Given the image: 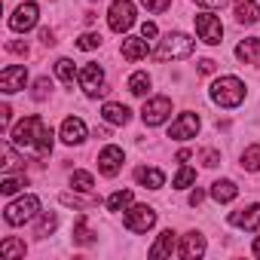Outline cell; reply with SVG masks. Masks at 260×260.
Segmentation results:
<instances>
[{
    "mask_svg": "<svg viewBox=\"0 0 260 260\" xmlns=\"http://www.w3.org/2000/svg\"><path fill=\"white\" fill-rule=\"evenodd\" d=\"M10 141L22 150H37V153H49L52 150V128L40 119V116H25L19 125L10 128Z\"/></svg>",
    "mask_w": 260,
    "mask_h": 260,
    "instance_id": "cell-1",
    "label": "cell"
},
{
    "mask_svg": "<svg viewBox=\"0 0 260 260\" xmlns=\"http://www.w3.org/2000/svg\"><path fill=\"white\" fill-rule=\"evenodd\" d=\"M193 49H196L193 37H187V34H181V31H172V34H166V37L159 40V46L153 49V58H156V61L190 58V55H193Z\"/></svg>",
    "mask_w": 260,
    "mask_h": 260,
    "instance_id": "cell-2",
    "label": "cell"
},
{
    "mask_svg": "<svg viewBox=\"0 0 260 260\" xmlns=\"http://www.w3.org/2000/svg\"><path fill=\"white\" fill-rule=\"evenodd\" d=\"M211 101L220 107H239L245 101V83L239 77H217L211 83Z\"/></svg>",
    "mask_w": 260,
    "mask_h": 260,
    "instance_id": "cell-3",
    "label": "cell"
},
{
    "mask_svg": "<svg viewBox=\"0 0 260 260\" xmlns=\"http://www.w3.org/2000/svg\"><path fill=\"white\" fill-rule=\"evenodd\" d=\"M37 214H40V199H37L34 193H25V196H19L16 202H10V205L4 208V220H7L10 226H22V223L34 220Z\"/></svg>",
    "mask_w": 260,
    "mask_h": 260,
    "instance_id": "cell-4",
    "label": "cell"
},
{
    "mask_svg": "<svg viewBox=\"0 0 260 260\" xmlns=\"http://www.w3.org/2000/svg\"><path fill=\"white\" fill-rule=\"evenodd\" d=\"M107 25L116 34H125L128 28H132L135 25V4L132 0H113L110 10H107Z\"/></svg>",
    "mask_w": 260,
    "mask_h": 260,
    "instance_id": "cell-5",
    "label": "cell"
},
{
    "mask_svg": "<svg viewBox=\"0 0 260 260\" xmlns=\"http://www.w3.org/2000/svg\"><path fill=\"white\" fill-rule=\"evenodd\" d=\"M122 223H125V230H132V233H147L156 223V211L150 205H128L122 211Z\"/></svg>",
    "mask_w": 260,
    "mask_h": 260,
    "instance_id": "cell-6",
    "label": "cell"
},
{
    "mask_svg": "<svg viewBox=\"0 0 260 260\" xmlns=\"http://www.w3.org/2000/svg\"><path fill=\"white\" fill-rule=\"evenodd\" d=\"M196 34H199L202 43L217 46L223 40V25H220V19L214 13H196Z\"/></svg>",
    "mask_w": 260,
    "mask_h": 260,
    "instance_id": "cell-7",
    "label": "cell"
},
{
    "mask_svg": "<svg viewBox=\"0 0 260 260\" xmlns=\"http://www.w3.org/2000/svg\"><path fill=\"white\" fill-rule=\"evenodd\" d=\"M169 113H172V98H166V95H153V98H147L144 107H141L144 125H162V122L169 119Z\"/></svg>",
    "mask_w": 260,
    "mask_h": 260,
    "instance_id": "cell-8",
    "label": "cell"
},
{
    "mask_svg": "<svg viewBox=\"0 0 260 260\" xmlns=\"http://www.w3.org/2000/svg\"><path fill=\"white\" fill-rule=\"evenodd\" d=\"M199 113H181L175 122H172V128H169V138L172 141H190V138H196V132H199Z\"/></svg>",
    "mask_w": 260,
    "mask_h": 260,
    "instance_id": "cell-9",
    "label": "cell"
},
{
    "mask_svg": "<svg viewBox=\"0 0 260 260\" xmlns=\"http://www.w3.org/2000/svg\"><path fill=\"white\" fill-rule=\"evenodd\" d=\"M80 86H83V92H86L89 98H95V95H104L107 89H104V71H101V64L89 61V64L80 71Z\"/></svg>",
    "mask_w": 260,
    "mask_h": 260,
    "instance_id": "cell-10",
    "label": "cell"
},
{
    "mask_svg": "<svg viewBox=\"0 0 260 260\" xmlns=\"http://www.w3.org/2000/svg\"><path fill=\"white\" fill-rule=\"evenodd\" d=\"M25 83H28V68H25V64H10V68L0 71V89H4L7 95L22 92Z\"/></svg>",
    "mask_w": 260,
    "mask_h": 260,
    "instance_id": "cell-11",
    "label": "cell"
},
{
    "mask_svg": "<svg viewBox=\"0 0 260 260\" xmlns=\"http://www.w3.org/2000/svg\"><path fill=\"white\" fill-rule=\"evenodd\" d=\"M37 16H40L37 4H22V7H16V13L10 16V28L19 31V34H25V31H31V28L37 25Z\"/></svg>",
    "mask_w": 260,
    "mask_h": 260,
    "instance_id": "cell-12",
    "label": "cell"
},
{
    "mask_svg": "<svg viewBox=\"0 0 260 260\" xmlns=\"http://www.w3.org/2000/svg\"><path fill=\"white\" fill-rule=\"evenodd\" d=\"M119 169H122V150H119L116 144H107V147L98 153V172H101L104 178H113Z\"/></svg>",
    "mask_w": 260,
    "mask_h": 260,
    "instance_id": "cell-13",
    "label": "cell"
},
{
    "mask_svg": "<svg viewBox=\"0 0 260 260\" xmlns=\"http://www.w3.org/2000/svg\"><path fill=\"white\" fill-rule=\"evenodd\" d=\"M61 141L71 144V147L86 141V122H83L80 116H68V119L61 122Z\"/></svg>",
    "mask_w": 260,
    "mask_h": 260,
    "instance_id": "cell-14",
    "label": "cell"
},
{
    "mask_svg": "<svg viewBox=\"0 0 260 260\" xmlns=\"http://www.w3.org/2000/svg\"><path fill=\"white\" fill-rule=\"evenodd\" d=\"M178 254L184 257V260H196V257H202L205 254V236L202 233H187L184 239H181V248H178Z\"/></svg>",
    "mask_w": 260,
    "mask_h": 260,
    "instance_id": "cell-15",
    "label": "cell"
},
{
    "mask_svg": "<svg viewBox=\"0 0 260 260\" xmlns=\"http://www.w3.org/2000/svg\"><path fill=\"white\" fill-rule=\"evenodd\" d=\"M230 223L233 226H239V230H257L260 226V202L257 205H248V208H242V211H233L230 214Z\"/></svg>",
    "mask_w": 260,
    "mask_h": 260,
    "instance_id": "cell-16",
    "label": "cell"
},
{
    "mask_svg": "<svg viewBox=\"0 0 260 260\" xmlns=\"http://www.w3.org/2000/svg\"><path fill=\"white\" fill-rule=\"evenodd\" d=\"M147 40L144 37H125L122 40V58L125 61H141V58H147Z\"/></svg>",
    "mask_w": 260,
    "mask_h": 260,
    "instance_id": "cell-17",
    "label": "cell"
},
{
    "mask_svg": "<svg viewBox=\"0 0 260 260\" xmlns=\"http://www.w3.org/2000/svg\"><path fill=\"white\" fill-rule=\"evenodd\" d=\"M101 116L110 122V125H125L128 119H132V110H128L125 104H116V101H107L101 107Z\"/></svg>",
    "mask_w": 260,
    "mask_h": 260,
    "instance_id": "cell-18",
    "label": "cell"
},
{
    "mask_svg": "<svg viewBox=\"0 0 260 260\" xmlns=\"http://www.w3.org/2000/svg\"><path fill=\"white\" fill-rule=\"evenodd\" d=\"M175 251H178V239H175V233H172V230H162L159 239H156L153 248H150V257H172Z\"/></svg>",
    "mask_w": 260,
    "mask_h": 260,
    "instance_id": "cell-19",
    "label": "cell"
},
{
    "mask_svg": "<svg viewBox=\"0 0 260 260\" xmlns=\"http://www.w3.org/2000/svg\"><path fill=\"white\" fill-rule=\"evenodd\" d=\"M236 22L239 25H254L260 22V7L254 4V0H236Z\"/></svg>",
    "mask_w": 260,
    "mask_h": 260,
    "instance_id": "cell-20",
    "label": "cell"
},
{
    "mask_svg": "<svg viewBox=\"0 0 260 260\" xmlns=\"http://www.w3.org/2000/svg\"><path fill=\"white\" fill-rule=\"evenodd\" d=\"M236 58L245 64H257L260 61V37H248L236 46Z\"/></svg>",
    "mask_w": 260,
    "mask_h": 260,
    "instance_id": "cell-21",
    "label": "cell"
},
{
    "mask_svg": "<svg viewBox=\"0 0 260 260\" xmlns=\"http://www.w3.org/2000/svg\"><path fill=\"white\" fill-rule=\"evenodd\" d=\"M135 181H138L141 187H147V190H159V187L166 184V175H162L159 169H147V166H141V169H135Z\"/></svg>",
    "mask_w": 260,
    "mask_h": 260,
    "instance_id": "cell-22",
    "label": "cell"
},
{
    "mask_svg": "<svg viewBox=\"0 0 260 260\" xmlns=\"http://www.w3.org/2000/svg\"><path fill=\"white\" fill-rule=\"evenodd\" d=\"M211 196H214L217 202H233V199L239 196V187H236L230 178H223V181H214V184H211Z\"/></svg>",
    "mask_w": 260,
    "mask_h": 260,
    "instance_id": "cell-23",
    "label": "cell"
},
{
    "mask_svg": "<svg viewBox=\"0 0 260 260\" xmlns=\"http://www.w3.org/2000/svg\"><path fill=\"white\" fill-rule=\"evenodd\" d=\"M150 74L147 71H135L132 77H128V92H132V95H147L150 92Z\"/></svg>",
    "mask_w": 260,
    "mask_h": 260,
    "instance_id": "cell-24",
    "label": "cell"
},
{
    "mask_svg": "<svg viewBox=\"0 0 260 260\" xmlns=\"http://www.w3.org/2000/svg\"><path fill=\"white\" fill-rule=\"evenodd\" d=\"M132 199H135V196H132V190H116V193H110V196H107V202H104V205H107V211H125L128 205H132Z\"/></svg>",
    "mask_w": 260,
    "mask_h": 260,
    "instance_id": "cell-25",
    "label": "cell"
},
{
    "mask_svg": "<svg viewBox=\"0 0 260 260\" xmlns=\"http://www.w3.org/2000/svg\"><path fill=\"white\" fill-rule=\"evenodd\" d=\"M25 254H28V245L19 242V239H4V242H0V257L16 260V257H25Z\"/></svg>",
    "mask_w": 260,
    "mask_h": 260,
    "instance_id": "cell-26",
    "label": "cell"
},
{
    "mask_svg": "<svg viewBox=\"0 0 260 260\" xmlns=\"http://www.w3.org/2000/svg\"><path fill=\"white\" fill-rule=\"evenodd\" d=\"M55 77H58L61 83H68V86H71L80 74H77V68H74V61H71V58H58V61H55Z\"/></svg>",
    "mask_w": 260,
    "mask_h": 260,
    "instance_id": "cell-27",
    "label": "cell"
},
{
    "mask_svg": "<svg viewBox=\"0 0 260 260\" xmlns=\"http://www.w3.org/2000/svg\"><path fill=\"white\" fill-rule=\"evenodd\" d=\"M58 199H61V205H74V208H95L98 205L95 196H77V193H61Z\"/></svg>",
    "mask_w": 260,
    "mask_h": 260,
    "instance_id": "cell-28",
    "label": "cell"
},
{
    "mask_svg": "<svg viewBox=\"0 0 260 260\" xmlns=\"http://www.w3.org/2000/svg\"><path fill=\"white\" fill-rule=\"evenodd\" d=\"M242 169L248 172H260V144H251L242 150Z\"/></svg>",
    "mask_w": 260,
    "mask_h": 260,
    "instance_id": "cell-29",
    "label": "cell"
},
{
    "mask_svg": "<svg viewBox=\"0 0 260 260\" xmlns=\"http://www.w3.org/2000/svg\"><path fill=\"white\" fill-rule=\"evenodd\" d=\"M55 226H58V217H55V214H43V217L37 220L34 236H37V239H46L49 233H55Z\"/></svg>",
    "mask_w": 260,
    "mask_h": 260,
    "instance_id": "cell-30",
    "label": "cell"
},
{
    "mask_svg": "<svg viewBox=\"0 0 260 260\" xmlns=\"http://www.w3.org/2000/svg\"><path fill=\"white\" fill-rule=\"evenodd\" d=\"M74 242H77V245H92V242H95L92 230L86 226V217H80V220H77V226H74Z\"/></svg>",
    "mask_w": 260,
    "mask_h": 260,
    "instance_id": "cell-31",
    "label": "cell"
},
{
    "mask_svg": "<svg viewBox=\"0 0 260 260\" xmlns=\"http://www.w3.org/2000/svg\"><path fill=\"white\" fill-rule=\"evenodd\" d=\"M193 181H196V169H190V166H181V172L175 175V181H172V184H175L178 190H187Z\"/></svg>",
    "mask_w": 260,
    "mask_h": 260,
    "instance_id": "cell-32",
    "label": "cell"
},
{
    "mask_svg": "<svg viewBox=\"0 0 260 260\" xmlns=\"http://www.w3.org/2000/svg\"><path fill=\"white\" fill-rule=\"evenodd\" d=\"M92 184H95V178H92L89 172H74V175H71V187H74V190L89 193V190H92Z\"/></svg>",
    "mask_w": 260,
    "mask_h": 260,
    "instance_id": "cell-33",
    "label": "cell"
},
{
    "mask_svg": "<svg viewBox=\"0 0 260 260\" xmlns=\"http://www.w3.org/2000/svg\"><path fill=\"white\" fill-rule=\"evenodd\" d=\"M25 184H28L25 178H13V175H7L4 181H0V193H4V196H13V193H19Z\"/></svg>",
    "mask_w": 260,
    "mask_h": 260,
    "instance_id": "cell-34",
    "label": "cell"
},
{
    "mask_svg": "<svg viewBox=\"0 0 260 260\" xmlns=\"http://www.w3.org/2000/svg\"><path fill=\"white\" fill-rule=\"evenodd\" d=\"M101 46V34H83L80 40H77V49H83V52H92V49H98Z\"/></svg>",
    "mask_w": 260,
    "mask_h": 260,
    "instance_id": "cell-35",
    "label": "cell"
},
{
    "mask_svg": "<svg viewBox=\"0 0 260 260\" xmlns=\"http://www.w3.org/2000/svg\"><path fill=\"white\" fill-rule=\"evenodd\" d=\"M169 4H172V0H141V7H144L147 13H166Z\"/></svg>",
    "mask_w": 260,
    "mask_h": 260,
    "instance_id": "cell-36",
    "label": "cell"
},
{
    "mask_svg": "<svg viewBox=\"0 0 260 260\" xmlns=\"http://www.w3.org/2000/svg\"><path fill=\"white\" fill-rule=\"evenodd\" d=\"M49 89H52V83H49L46 77H40V80L34 83V98H37V101H43V98L49 95Z\"/></svg>",
    "mask_w": 260,
    "mask_h": 260,
    "instance_id": "cell-37",
    "label": "cell"
},
{
    "mask_svg": "<svg viewBox=\"0 0 260 260\" xmlns=\"http://www.w3.org/2000/svg\"><path fill=\"white\" fill-rule=\"evenodd\" d=\"M4 159H7V162H4V169H7V172H10V169H16L19 156H16V150H13V141H7V144H4Z\"/></svg>",
    "mask_w": 260,
    "mask_h": 260,
    "instance_id": "cell-38",
    "label": "cell"
},
{
    "mask_svg": "<svg viewBox=\"0 0 260 260\" xmlns=\"http://www.w3.org/2000/svg\"><path fill=\"white\" fill-rule=\"evenodd\" d=\"M156 34H159V28H156L153 22H144V25H141V37H144V40H153Z\"/></svg>",
    "mask_w": 260,
    "mask_h": 260,
    "instance_id": "cell-39",
    "label": "cell"
},
{
    "mask_svg": "<svg viewBox=\"0 0 260 260\" xmlns=\"http://www.w3.org/2000/svg\"><path fill=\"white\" fill-rule=\"evenodd\" d=\"M202 162H205L208 169H214V166L220 162V153H217V150H205V153H202Z\"/></svg>",
    "mask_w": 260,
    "mask_h": 260,
    "instance_id": "cell-40",
    "label": "cell"
},
{
    "mask_svg": "<svg viewBox=\"0 0 260 260\" xmlns=\"http://www.w3.org/2000/svg\"><path fill=\"white\" fill-rule=\"evenodd\" d=\"M7 49H10V52H16V55H28V46H25V43H19V40L7 43Z\"/></svg>",
    "mask_w": 260,
    "mask_h": 260,
    "instance_id": "cell-41",
    "label": "cell"
},
{
    "mask_svg": "<svg viewBox=\"0 0 260 260\" xmlns=\"http://www.w3.org/2000/svg\"><path fill=\"white\" fill-rule=\"evenodd\" d=\"M196 4H202V7H208V10H217V7L230 4V0H196Z\"/></svg>",
    "mask_w": 260,
    "mask_h": 260,
    "instance_id": "cell-42",
    "label": "cell"
},
{
    "mask_svg": "<svg viewBox=\"0 0 260 260\" xmlns=\"http://www.w3.org/2000/svg\"><path fill=\"white\" fill-rule=\"evenodd\" d=\"M40 40H43L46 46H52V43H55V34H52L49 28H43V31H40Z\"/></svg>",
    "mask_w": 260,
    "mask_h": 260,
    "instance_id": "cell-43",
    "label": "cell"
},
{
    "mask_svg": "<svg viewBox=\"0 0 260 260\" xmlns=\"http://www.w3.org/2000/svg\"><path fill=\"white\" fill-rule=\"evenodd\" d=\"M211 71H214V61L211 58H202L199 61V74H211Z\"/></svg>",
    "mask_w": 260,
    "mask_h": 260,
    "instance_id": "cell-44",
    "label": "cell"
},
{
    "mask_svg": "<svg viewBox=\"0 0 260 260\" xmlns=\"http://www.w3.org/2000/svg\"><path fill=\"white\" fill-rule=\"evenodd\" d=\"M202 199H205V193H202V190H193V193H190V205H199Z\"/></svg>",
    "mask_w": 260,
    "mask_h": 260,
    "instance_id": "cell-45",
    "label": "cell"
},
{
    "mask_svg": "<svg viewBox=\"0 0 260 260\" xmlns=\"http://www.w3.org/2000/svg\"><path fill=\"white\" fill-rule=\"evenodd\" d=\"M0 119H4V128H10V107L0 110Z\"/></svg>",
    "mask_w": 260,
    "mask_h": 260,
    "instance_id": "cell-46",
    "label": "cell"
},
{
    "mask_svg": "<svg viewBox=\"0 0 260 260\" xmlns=\"http://www.w3.org/2000/svg\"><path fill=\"white\" fill-rule=\"evenodd\" d=\"M251 251H254V257H257V260H260V236H257V239H254V245H251Z\"/></svg>",
    "mask_w": 260,
    "mask_h": 260,
    "instance_id": "cell-47",
    "label": "cell"
}]
</instances>
